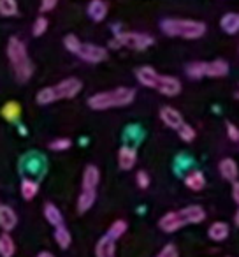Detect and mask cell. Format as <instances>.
I'll return each instance as SVG.
<instances>
[{
    "instance_id": "ffe728a7",
    "label": "cell",
    "mask_w": 239,
    "mask_h": 257,
    "mask_svg": "<svg viewBox=\"0 0 239 257\" xmlns=\"http://www.w3.org/2000/svg\"><path fill=\"white\" fill-rule=\"evenodd\" d=\"M95 199H97V190H81L78 197V211L79 213H85L88 211L90 208L95 204Z\"/></svg>"
},
{
    "instance_id": "f1b7e54d",
    "label": "cell",
    "mask_w": 239,
    "mask_h": 257,
    "mask_svg": "<svg viewBox=\"0 0 239 257\" xmlns=\"http://www.w3.org/2000/svg\"><path fill=\"white\" fill-rule=\"evenodd\" d=\"M204 62H192V64L186 65V74L193 79H200L204 78V69H202Z\"/></svg>"
},
{
    "instance_id": "7c38bea8",
    "label": "cell",
    "mask_w": 239,
    "mask_h": 257,
    "mask_svg": "<svg viewBox=\"0 0 239 257\" xmlns=\"http://www.w3.org/2000/svg\"><path fill=\"white\" fill-rule=\"evenodd\" d=\"M137 162V152L132 147H122L118 152V166L123 171H130Z\"/></svg>"
},
{
    "instance_id": "5b68a950",
    "label": "cell",
    "mask_w": 239,
    "mask_h": 257,
    "mask_svg": "<svg viewBox=\"0 0 239 257\" xmlns=\"http://www.w3.org/2000/svg\"><path fill=\"white\" fill-rule=\"evenodd\" d=\"M83 90V83L78 78H67L62 79L60 83L53 86H44L37 92L36 100L41 106H48V104H53L55 100L60 99H72Z\"/></svg>"
},
{
    "instance_id": "8d00e7d4",
    "label": "cell",
    "mask_w": 239,
    "mask_h": 257,
    "mask_svg": "<svg viewBox=\"0 0 239 257\" xmlns=\"http://www.w3.org/2000/svg\"><path fill=\"white\" fill-rule=\"evenodd\" d=\"M232 199H234V203L239 206V182L237 180L232 182Z\"/></svg>"
},
{
    "instance_id": "2e32d148",
    "label": "cell",
    "mask_w": 239,
    "mask_h": 257,
    "mask_svg": "<svg viewBox=\"0 0 239 257\" xmlns=\"http://www.w3.org/2000/svg\"><path fill=\"white\" fill-rule=\"evenodd\" d=\"M218 169H220V175L223 176L225 180H228V182H235V180H237L239 168L234 159H230V157L221 159L220 164H218Z\"/></svg>"
},
{
    "instance_id": "4dcf8cb0",
    "label": "cell",
    "mask_w": 239,
    "mask_h": 257,
    "mask_svg": "<svg viewBox=\"0 0 239 257\" xmlns=\"http://www.w3.org/2000/svg\"><path fill=\"white\" fill-rule=\"evenodd\" d=\"M71 147H72V141L69 140V138H58V140L50 143V150H53V152H65Z\"/></svg>"
},
{
    "instance_id": "4fadbf2b",
    "label": "cell",
    "mask_w": 239,
    "mask_h": 257,
    "mask_svg": "<svg viewBox=\"0 0 239 257\" xmlns=\"http://www.w3.org/2000/svg\"><path fill=\"white\" fill-rule=\"evenodd\" d=\"M95 257H116V245L109 236H102L95 245Z\"/></svg>"
},
{
    "instance_id": "83f0119b",
    "label": "cell",
    "mask_w": 239,
    "mask_h": 257,
    "mask_svg": "<svg viewBox=\"0 0 239 257\" xmlns=\"http://www.w3.org/2000/svg\"><path fill=\"white\" fill-rule=\"evenodd\" d=\"M178 136H179V140H181V141H185V143H190V141L195 140L197 133H195V128H193L192 125L183 123L181 127L178 128Z\"/></svg>"
},
{
    "instance_id": "52a82bcc",
    "label": "cell",
    "mask_w": 239,
    "mask_h": 257,
    "mask_svg": "<svg viewBox=\"0 0 239 257\" xmlns=\"http://www.w3.org/2000/svg\"><path fill=\"white\" fill-rule=\"evenodd\" d=\"M155 39L150 34L143 32H122L118 34L113 41H111V46L114 48H129V50L143 51L148 50L150 46H153Z\"/></svg>"
},
{
    "instance_id": "6da1fadb",
    "label": "cell",
    "mask_w": 239,
    "mask_h": 257,
    "mask_svg": "<svg viewBox=\"0 0 239 257\" xmlns=\"http://www.w3.org/2000/svg\"><path fill=\"white\" fill-rule=\"evenodd\" d=\"M137 81L146 88H153L158 93L165 97H176L181 93V81L174 76L167 74H158L153 67L150 65H143L136 71Z\"/></svg>"
},
{
    "instance_id": "7402d4cb",
    "label": "cell",
    "mask_w": 239,
    "mask_h": 257,
    "mask_svg": "<svg viewBox=\"0 0 239 257\" xmlns=\"http://www.w3.org/2000/svg\"><path fill=\"white\" fill-rule=\"evenodd\" d=\"M44 217L50 222L53 227L64 224V217H62V211L58 210V206H55L53 203H46L44 204Z\"/></svg>"
},
{
    "instance_id": "277c9868",
    "label": "cell",
    "mask_w": 239,
    "mask_h": 257,
    "mask_svg": "<svg viewBox=\"0 0 239 257\" xmlns=\"http://www.w3.org/2000/svg\"><path fill=\"white\" fill-rule=\"evenodd\" d=\"M8 57L9 62L13 65V71L16 74V79L20 83H25L32 78L34 74V65L29 58V53H27V46L22 39L18 37H11L8 43Z\"/></svg>"
},
{
    "instance_id": "4316f807",
    "label": "cell",
    "mask_w": 239,
    "mask_h": 257,
    "mask_svg": "<svg viewBox=\"0 0 239 257\" xmlns=\"http://www.w3.org/2000/svg\"><path fill=\"white\" fill-rule=\"evenodd\" d=\"M0 15L6 18L18 15V2L16 0H0Z\"/></svg>"
},
{
    "instance_id": "e575fe53",
    "label": "cell",
    "mask_w": 239,
    "mask_h": 257,
    "mask_svg": "<svg viewBox=\"0 0 239 257\" xmlns=\"http://www.w3.org/2000/svg\"><path fill=\"white\" fill-rule=\"evenodd\" d=\"M227 136L230 141H239V128L232 121H227Z\"/></svg>"
},
{
    "instance_id": "d590c367",
    "label": "cell",
    "mask_w": 239,
    "mask_h": 257,
    "mask_svg": "<svg viewBox=\"0 0 239 257\" xmlns=\"http://www.w3.org/2000/svg\"><path fill=\"white\" fill-rule=\"evenodd\" d=\"M58 0H41V13H50L57 8Z\"/></svg>"
},
{
    "instance_id": "8fae6325",
    "label": "cell",
    "mask_w": 239,
    "mask_h": 257,
    "mask_svg": "<svg viewBox=\"0 0 239 257\" xmlns=\"http://www.w3.org/2000/svg\"><path fill=\"white\" fill-rule=\"evenodd\" d=\"M204 78H225L228 74V64L225 60L204 62Z\"/></svg>"
},
{
    "instance_id": "5bb4252c",
    "label": "cell",
    "mask_w": 239,
    "mask_h": 257,
    "mask_svg": "<svg viewBox=\"0 0 239 257\" xmlns=\"http://www.w3.org/2000/svg\"><path fill=\"white\" fill-rule=\"evenodd\" d=\"M100 180V171L95 166H86L85 171H83V190H97Z\"/></svg>"
},
{
    "instance_id": "d6a6232c",
    "label": "cell",
    "mask_w": 239,
    "mask_h": 257,
    "mask_svg": "<svg viewBox=\"0 0 239 257\" xmlns=\"http://www.w3.org/2000/svg\"><path fill=\"white\" fill-rule=\"evenodd\" d=\"M157 257H179V252H178V248H176V245L167 243V245L158 252Z\"/></svg>"
},
{
    "instance_id": "cb8c5ba5",
    "label": "cell",
    "mask_w": 239,
    "mask_h": 257,
    "mask_svg": "<svg viewBox=\"0 0 239 257\" xmlns=\"http://www.w3.org/2000/svg\"><path fill=\"white\" fill-rule=\"evenodd\" d=\"M127 229H129V224H127L125 220H122V218H118V220H114L113 224L109 225V229H107V236L116 241V239H120L123 234H125Z\"/></svg>"
},
{
    "instance_id": "1f68e13d",
    "label": "cell",
    "mask_w": 239,
    "mask_h": 257,
    "mask_svg": "<svg viewBox=\"0 0 239 257\" xmlns=\"http://www.w3.org/2000/svg\"><path fill=\"white\" fill-rule=\"evenodd\" d=\"M48 25H50V23H48V20L44 18V16H39V18H37L36 22H34L32 34H34L36 37H41V36H43V34L48 30Z\"/></svg>"
},
{
    "instance_id": "d6986e66",
    "label": "cell",
    "mask_w": 239,
    "mask_h": 257,
    "mask_svg": "<svg viewBox=\"0 0 239 257\" xmlns=\"http://www.w3.org/2000/svg\"><path fill=\"white\" fill-rule=\"evenodd\" d=\"M185 185L193 192H200L206 187V176L202 175V171H190L185 178Z\"/></svg>"
},
{
    "instance_id": "3957f363",
    "label": "cell",
    "mask_w": 239,
    "mask_h": 257,
    "mask_svg": "<svg viewBox=\"0 0 239 257\" xmlns=\"http://www.w3.org/2000/svg\"><path fill=\"white\" fill-rule=\"evenodd\" d=\"M136 99V90L129 86H118L113 90L99 92L88 99V106L95 111H106L113 107H125L130 106Z\"/></svg>"
},
{
    "instance_id": "ba28073f",
    "label": "cell",
    "mask_w": 239,
    "mask_h": 257,
    "mask_svg": "<svg viewBox=\"0 0 239 257\" xmlns=\"http://www.w3.org/2000/svg\"><path fill=\"white\" fill-rule=\"evenodd\" d=\"M78 57L81 60L88 62V64H100V62H104L107 58V50L99 46V44L83 43L78 51Z\"/></svg>"
},
{
    "instance_id": "74e56055",
    "label": "cell",
    "mask_w": 239,
    "mask_h": 257,
    "mask_svg": "<svg viewBox=\"0 0 239 257\" xmlns=\"http://www.w3.org/2000/svg\"><path fill=\"white\" fill-rule=\"evenodd\" d=\"M36 257H55V255H53L51 252H48V250H44V252H39V253H37Z\"/></svg>"
},
{
    "instance_id": "e0dca14e",
    "label": "cell",
    "mask_w": 239,
    "mask_h": 257,
    "mask_svg": "<svg viewBox=\"0 0 239 257\" xmlns=\"http://www.w3.org/2000/svg\"><path fill=\"white\" fill-rule=\"evenodd\" d=\"M220 27L228 36L237 34L239 32V13H227V15H223L220 20Z\"/></svg>"
},
{
    "instance_id": "9c48e42d",
    "label": "cell",
    "mask_w": 239,
    "mask_h": 257,
    "mask_svg": "<svg viewBox=\"0 0 239 257\" xmlns=\"http://www.w3.org/2000/svg\"><path fill=\"white\" fill-rule=\"evenodd\" d=\"M18 224V215L8 204H0V229L4 232H11Z\"/></svg>"
},
{
    "instance_id": "44dd1931",
    "label": "cell",
    "mask_w": 239,
    "mask_h": 257,
    "mask_svg": "<svg viewBox=\"0 0 239 257\" xmlns=\"http://www.w3.org/2000/svg\"><path fill=\"white\" fill-rule=\"evenodd\" d=\"M16 253V243L9 232L0 234V255L2 257H15Z\"/></svg>"
},
{
    "instance_id": "ab89813d",
    "label": "cell",
    "mask_w": 239,
    "mask_h": 257,
    "mask_svg": "<svg viewBox=\"0 0 239 257\" xmlns=\"http://www.w3.org/2000/svg\"><path fill=\"white\" fill-rule=\"evenodd\" d=\"M237 97H239V92H237Z\"/></svg>"
},
{
    "instance_id": "9a60e30c",
    "label": "cell",
    "mask_w": 239,
    "mask_h": 257,
    "mask_svg": "<svg viewBox=\"0 0 239 257\" xmlns=\"http://www.w3.org/2000/svg\"><path fill=\"white\" fill-rule=\"evenodd\" d=\"M107 11H109V8H107V4L104 0H92L88 4V8H86V13H88L90 20H93V22H97V23L106 20Z\"/></svg>"
},
{
    "instance_id": "484cf974",
    "label": "cell",
    "mask_w": 239,
    "mask_h": 257,
    "mask_svg": "<svg viewBox=\"0 0 239 257\" xmlns=\"http://www.w3.org/2000/svg\"><path fill=\"white\" fill-rule=\"evenodd\" d=\"M0 113H2V116H4L8 121H15L16 118L20 116V113H22V107H20L18 102H13L11 100V102H8L4 107H2Z\"/></svg>"
},
{
    "instance_id": "603a6c76",
    "label": "cell",
    "mask_w": 239,
    "mask_h": 257,
    "mask_svg": "<svg viewBox=\"0 0 239 257\" xmlns=\"http://www.w3.org/2000/svg\"><path fill=\"white\" fill-rule=\"evenodd\" d=\"M53 236H55V241L58 243V246H60V248L67 250L69 246H71L72 236H71V232H69V229L65 227L64 224H62V225H57V227H55Z\"/></svg>"
},
{
    "instance_id": "f35d334b",
    "label": "cell",
    "mask_w": 239,
    "mask_h": 257,
    "mask_svg": "<svg viewBox=\"0 0 239 257\" xmlns=\"http://www.w3.org/2000/svg\"><path fill=\"white\" fill-rule=\"evenodd\" d=\"M234 222H235V225L239 227V210L235 211V215H234Z\"/></svg>"
},
{
    "instance_id": "836d02e7",
    "label": "cell",
    "mask_w": 239,
    "mask_h": 257,
    "mask_svg": "<svg viewBox=\"0 0 239 257\" xmlns=\"http://www.w3.org/2000/svg\"><path fill=\"white\" fill-rule=\"evenodd\" d=\"M136 182H137V185H139V189L144 190V189H148V187H150V176H148L146 171H137Z\"/></svg>"
},
{
    "instance_id": "7a4b0ae2",
    "label": "cell",
    "mask_w": 239,
    "mask_h": 257,
    "mask_svg": "<svg viewBox=\"0 0 239 257\" xmlns=\"http://www.w3.org/2000/svg\"><path fill=\"white\" fill-rule=\"evenodd\" d=\"M206 218V211L199 204H192V206H185L181 210H174L165 213L164 217L158 220V227L164 232H176L183 229L185 225L190 224H200Z\"/></svg>"
},
{
    "instance_id": "30bf717a",
    "label": "cell",
    "mask_w": 239,
    "mask_h": 257,
    "mask_svg": "<svg viewBox=\"0 0 239 257\" xmlns=\"http://www.w3.org/2000/svg\"><path fill=\"white\" fill-rule=\"evenodd\" d=\"M160 120L164 121L167 127L174 128V131H178L179 127H181L185 121H183V114L179 113L178 109H174V107L171 106H164L160 109Z\"/></svg>"
},
{
    "instance_id": "8992f818",
    "label": "cell",
    "mask_w": 239,
    "mask_h": 257,
    "mask_svg": "<svg viewBox=\"0 0 239 257\" xmlns=\"http://www.w3.org/2000/svg\"><path fill=\"white\" fill-rule=\"evenodd\" d=\"M160 29L169 37H181V39H200L206 34V25L197 20L167 18L160 23Z\"/></svg>"
},
{
    "instance_id": "ac0fdd59",
    "label": "cell",
    "mask_w": 239,
    "mask_h": 257,
    "mask_svg": "<svg viewBox=\"0 0 239 257\" xmlns=\"http://www.w3.org/2000/svg\"><path fill=\"white\" fill-rule=\"evenodd\" d=\"M228 232L230 231H228L227 222H221V220L213 222V224L209 225V229H207V236H209L213 241H223L228 236Z\"/></svg>"
},
{
    "instance_id": "d4e9b609",
    "label": "cell",
    "mask_w": 239,
    "mask_h": 257,
    "mask_svg": "<svg viewBox=\"0 0 239 257\" xmlns=\"http://www.w3.org/2000/svg\"><path fill=\"white\" fill-rule=\"evenodd\" d=\"M37 192H39V185H37L34 180H29L25 178L22 182V196L25 201H32L34 197L37 196Z\"/></svg>"
},
{
    "instance_id": "f546056e",
    "label": "cell",
    "mask_w": 239,
    "mask_h": 257,
    "mask_svg": "<svg viewBox=\"0 0 239 257\" xmlns=\"http://www.w3.org/2000/svg\"><path fill=\"white\" fill-rule=\"evenodd\" d=\"M81 44L83 43L74 36V34H69V36H65V39H64V46L67 48V51H71V53H74V55H78Z\"/></svg>"
}]
</instances>
